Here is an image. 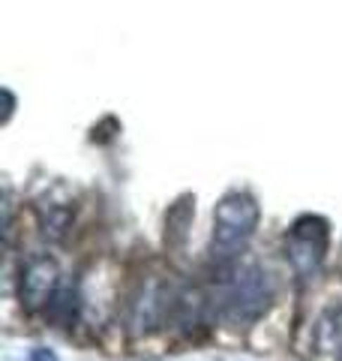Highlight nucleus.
Instances as JSON below:
<instances>
[{"mask_svg": "<svg viewBox=\"0 0 342 361\" xmlns=\"http://www.w3.org/2000/svg\"><path fill=\"white\" fill-rule=\"evenodd\" d=\"M216 283H220V295H216L220 316L234 329L255 325L273 301L267 271L258 262H253V259H237V256L222 259Z\"/></svg>", "mask_w": 342, "mask_h": 361, "instance_id": "obj_1", "label": "nucleus"}, {"mask_svg": "<svg viewBox=\"0 0 342 361\" xmlns=\"http://www.w3.org/2000/svg\"><path fill=\"white\" fill-rule=\"evenodd\" d=\"M204 313H208V298L198 286H184L177 292H171L168 301V319L177 325L184 334L198 331L204 325Z\"/></svg>", "mask_w": 342, "mask_h": 361, "instance_id": "obj_5", "label": "nucleus"}, {"mask_svg": "<svg viewBox=\"0 0 342 361\" xmlns=\"http://www.w3.org/2000/svg\"><path fill=\"white\" fill-rule=\"evenodd\" d=\"M330 247V223L322 214H300L282 238V253L300 280H312L322 271Z\"/></svg>", "mask_w": 342, "mask_h": 361, "instance_id": "obj_3", "label": "nucleus"}, {"mask_svg": "<svg viewBox=\"0 0 342 361\" xmlns=\"http://www.w3.org/2000/svg\"><path fill=\"white\" fill-rule=\"evenodd\" d=\"M27 361H61V358H57V353L49 346H33L27 353Z\"/></svg>", "mask_w": 342, "mask_h": 361, "instance_id": "obj_8", "label": "nucleus"}, {"mask_svg": "<svg viewBox=\"0 0 342 361\" xmlns=\"http://www.w3.org/2000/svg\"><path fill=\"white\" fill-rule=\"evenodd\" d=\"M61 286V265L57 259H51L49 253H39V256H30L25 268H21V277H18V298H21V307L27 313H39L49 307L51 295Z\"/></svg>", "mask_w": 342, "mask_h": 361, "instance_id": "obj_4", "label": "nucleus"}, {"mask_svg": "<svg viewBox=\"0 0 342 361\" xmlns=\"http://www.w3.org/2000/svg\"><path fill=\"white\" fill-rule=\"evenodd\" d=\"M192 217H196V196L177 199L165 214V241L168 244H184L189 226H192Z\"/></svg>", "mask_w": 342, "mask_h": 361, "instance_id": "obj_7", "label": "nucleus"}, {"mask_svg": "<svg viewBox=\"0 0 342 361\" xmlns=\"http://www.w3.org/2000/svg\"><path fill=\"white\" fill-rule=\"evenodd\" d=\"M261 223V208L249 193H225L213 208V256H241Z\"/></svg>", "mask_w": 342, "mask_h": 361, "instance_id": "obj_2", "label": "nucleus"}, {"mask_svg": "<svg viewBox=\"0 0 342 361\" xmlns=\"http://www.w3.org/2000/svg\"><path fill=\"white\" fill-rule=\"evenodd\" d=\"M82 316V289H78L75 280H61V286L51 295L49 307H45V319H49L54 329H72Z\"/></svg>", "mask_w": 342, "mask_h": 361, "instance_id": "obj_6", "label": "nucleus"}, {"mask_svg": "<svg viewBox=\"0 0 342 361\" xmlns=\"http://www.w3.org/2000/svg\"><path fill=\"white\" fill-rule=\"evenodd\" d=\"M339 361H342V349H339Z\"/></svg>", "mask_w": 342, "mask_h": 361, "instance_id": "obj_9", "label": "nucleus"}]
</instances>
